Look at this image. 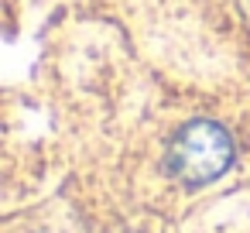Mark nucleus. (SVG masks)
Instances as JSON below:
<instances>
[{"label":"nucleus","instance_id":"nucleus-1","mask_svg":"<svg viewBox=\"0 0 250 233\" xmlns=\"http://www.w3.org/2000/svg\"><path fill=\"white\" fill-rule=\"evenodd\" d=\"M229 165H233V137L216 120L185 124L168 148V168L185 185H206L219 178Z\"/></svg>","mask_w":250,"mask_h":233}]
</instances>
